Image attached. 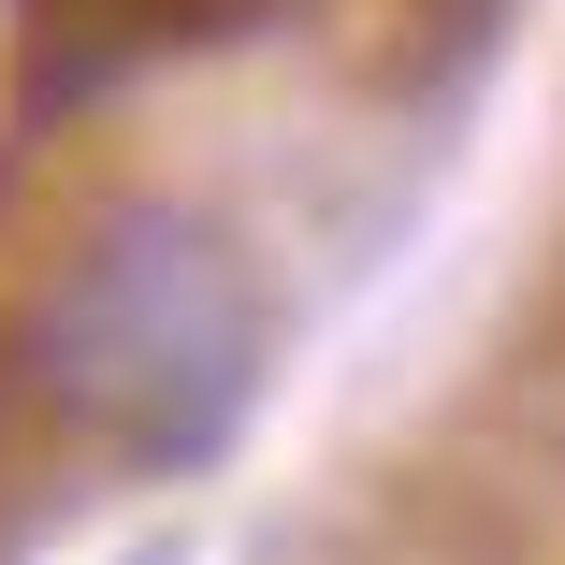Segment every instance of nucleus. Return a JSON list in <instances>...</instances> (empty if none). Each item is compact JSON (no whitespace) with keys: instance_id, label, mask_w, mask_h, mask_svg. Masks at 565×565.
I'll return each instance as SVG.
<instances>
[{"instance_id":"obj_1","label":"nucleus","mask_w":565,"mask_h":565,"mask_svg":"<svg viewBox=\"0 0 565 565\" xmlns=\"http://www.w3.org/2000/svg\"><path fill=\"white\" fill-rule=\"evenodd\" d=\"M247 377H262V290L174 203H117L30 305V392L131 465H203L247 420Z\"/></svg>"}]
</instances>
